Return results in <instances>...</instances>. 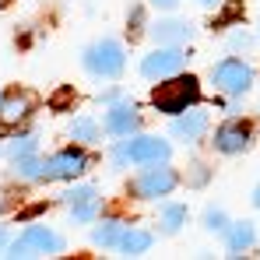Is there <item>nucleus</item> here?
<instances>
[{
	"label": "nucleus",
	"instance_id": "nucleus-18",
	"mask_svg": "<svg viewBox=\"0 0 260 260\" xmlns=\"http://www.w3.org/2000/svg\"><path fill=\"white\" fill-rule=\"evenodd\" d=\"M186 225V208L183 204H169V208H162V232L166 236H173Z\"/></svg>",
	"mask_w": 260,
	"mask_h": 260
},
{
	"label": "nucleus",
	"instance_id": "nucleus-21",
	"mask_svg": "<svg viewBox=\"0 0 260 260\" xmlns=\"http://www.w3.org/2000/svg\"><path fill=\"white\" fill-rule=\"evenodd\" d=\"M18 176L21 179H43V162H36L32 155L18 158Z\"/></svg>",
	"mask_w": 260,
	"mask_h": 260
},
{
	"label": "nucleus",
	"instance_id": "nucleus-6",
	"mask_svg": "<svg viewBox=\"0 0 260 260\" xmlns=\"http://www.w3.org/2000/svg\"><path fill=\"white\" fill-rule=\"evenodd\" d=\"M60 250H63V239L56 232H49L43 225H28L25 236L11 243L7 257H46V253H60Z\"/></svg>",
	"mask_w": 260,
	"mask_h": 260
},
{
	"label": "nucleus",
	"instance_id": "nucleus-22",
	"mask_svg": "<svg viewBox=\"0 0 260 260\" xmlns=\"http://www.w3.org/2000/svg\"><path fill=\"white\" fill-rule=\"evenodd\" d=\"M204 229H208V232H221V229H229L225 211H221V208H208V211H204Z\"/></svg>",
	"mask_w": 260,
	"mask_h": 260
},
{
	"label": "nucleus",
	"instance_id": "nucleus-3",
	"mask_svg": "<svg viewBox=\"0 0 260 260\" xmlns=\"http://www.w3.org/2000/svg\"><path fill=\"white\" fill-rule=\"evenodd\" d=\"M211 81L221 95H246L250 88H253V67L250 63H243V60H236V56H229V60H221L218 67H211Z\"/></svg>",
	"mask_w": 260,
	"mask_h": 260
},
{
	"label": "nucleus",
	"instance_id": "nucleus-26",
	"mask_svg": "<svg viewBox=\"0 0 260 260\" xmlns=\"http://www.w3.org/2000/svg\"><path fill=\"white\" fill-rule=\"evenodd\" d=\"M253 204L260 208V183H257V190H253Z\"/></svg>",
	"mask_w": 260,
	"mask_h": 260
},
{
	"label": "nucleus",
	"instance_id": "nucleus-25",
	"mask_svg": "<svg viewBox=\"0 0 260 260\" xmlns=\"http://www.w3.org/2000/svg\"><path fill=\"white\" fill-rule=\"evenodd\" d=\"M151 4H155V7H162V11H173L179 0H151Z\"/></svg>",
	"mask_w": 260,
	"mask_h": 260
},
{
	"label": "nucleus",
	"instance_id": "nucleus-13",
	"mask_svg": "<svg viewBox=\"0 0 260 260\" xmlns=\"http://www.w3.org/2000/svg\"><path fill=\"white\" fill-rule=\"evenodd\" d=\"M28 113H32V95L28 91H11V95L0 99V123L4 127H14V123L28 120Z\"/></svg>",
	"mask_w": 260,
	"mask_h": 260
},
{
	"label": "nucleus",
	"instance_id": "nucleus-2",
	"mask_svg": "<svg viewBox=\"0 0 260 260\" xmlns=\"http://www.w3.org/2000/svg\"><path fill=\"white\" fill-rule=\"evenodd\" d=\"M169 158V144L162 137H151V134H141V137H130L123 141L116 151H113V162L116 166H151V162H166Z\"/></svg>",
	"mask_w": 260,
	"mask_h": 260
},
{
	"label": "nucleus",
	"instance_id": "nucleus-12",
	"mask_svg": "<svg viewBox=\"0 0 260 260\" xmlns=\"http://www.w3.org/2000/svg\"><path fill=\"white\" fill-rule=\"evenodd\" d=\"M63 197H67V208H71L74 221H91L95 211H99V190L95 186H74Z\"/></svg>",
	"mask_w": 260,
	"mask_h": 260
},
{
	"label": "nucleus",
	"instance_id": "nucleus-5",
	"mask_svg": "<svg viewBox=\"0 0 260 260\" xmlns=\"http://www.w3.org/2000/svg\"><path fill=\"white\" fill-rule=\"evenodd\" d=\"M176 183H179L176 169H169L166 162H151L144 173H141L137 179H134V183H130V190H134L141 201H155V197H166V193L173 190Z\"/></svg>",
	"mask_w": 260,
	"mask_h": 260
},
{
	"label": "nucleus",
	"instance_id": "nucleus-29",
	"mask_svg": "<svg viewBox=\"0 0 260 260\" xmlns=\"http://www.w3.org/2000/svg\"><path fill=\"white\" fill-rule=\"evenodd\" d=\"M0 4H7V0H0Z\"/></svg>",
	"mask_w": 260,
	"mask_h": 260
},
{
	"label": "nucleus",
	"instance_id": "nucleus-14",
	"mask_svg": "<svg viewBox=\"0 0 260 260\" xmlns=\"http://www.w3.org/2000/svg\"><path fill=\"white\" fill-rule=\"evenodd\" d=\"M151 36H155L158 46H183V43H190L193 25H190V21H158V25L151 28Z\"/></svg>",
	"mask_w": 260,
	"mask_h": 260
},
{
	"label": "nucleus",
	"instance_id": "nucleus-7",
	"mask_svg": "<svg viewBox=\"0 0 260 260\" xmlns=\"http://www.w3.org/2000/svg\"><path fill=\"white\" fill-rule=\"evenodd\" d=\"M183 63H186V56H183L179 46H158L141 60V74L151 78V81H166V78L183 71Z\"/></svg>",
	"mask_w": 260,
	"mask_h": 260
},
{
	"label": "nucleus",
	"instance_id": "nucleus-28",
	"mask_svg": "<svg viewBox=\"0 0 260 260\" xmlns=\"http://www.w3.org/2000/svg\"><path fill=\"white\" fill-rule=\"evenodd\" d=\"M4 243H7V232H4V229H0V246H4Z\"/></svg>",
	"mask_w": 260,
	"mask_h": 260
},
{
	"label": "nucleus",
	"instance_id": "nucleus-11",
	"mask_svg": "<svg viewBox=\"0 0 260 260\" xmlns=\"http://www.w3.org/2000/svg\"><path fill=\"white\" fill-rule=\"evenodd\" d=\"M141 123V116H137V109H134V102H116V106H109V113H106V130L113 134V137H130L134 130Z\"/></svg>",
	"mask_w": 260,
	"mask_h": 260
},
{
	"label": "nucleus",
	"instance_id": "nucleus-8",
	"mask_svg": "<svg viewBox=\"0 0 260 260\" xmlns=\"http://www.w3.org/2000/svg\"><path fill=\"white\" fill-rule=\"evenodd\" d=\"M215 151L221 155H239V151H246L250 148V127L243 123V120H229V123H221L215 130Z\"/></svg>",
	"mask_w": 260,
	"mask_h": 260
},
{
	"label": "nucleus",
	"instance_id": "nucleus-10",
	"mask_svg": "<svg viewBox=\"0 0 260 260\" xmlns=\"http://www.w3.org/2000/svg\"><path fill=\"white\" fill-rule=\"evenodd\" d=\"M169 130H173V137L186 141V144H193V141H201L204 130H208V113L197 109V106H190V109H183V113L173 120V127H169Z\"/></svg>",
	"mask_w": 260,
	"mask_h": 260
},
{
	"label": "nucleus",
	"instance_id": "nucleus-23",
	"mask_svg": "<svg viewBox=\"0 0 260 260\" xmlns=\"http://www.w3.org/2000/svg\"><path fill=\"white\" fill-rule=\"evenodd\" d=\"M250 43H253V39H250L246 32H232V36H229V49H250Z\"/></svg>",
	"mask_w": 260,
	"mask_h": 260
},
{
	"label": "nucleus",
	"instance_id": "nucleus-20",
	"mask_svg": "<svg viewBox=\"0 0 260 260\" xmlns=\"http://www.w3.org/2000/svg\"><path fill=\"white\" fill-rule=\"evenodd\" d=\"M36 151V137L32 134H25V137H14L11 144H7V155L18 162V158H25V155H32Z\"/></svg>",
	"mask_w": 260,
	"mask_h": 260
},
{
	"label": "nucleus",
	"instance_id": "nucleus-17",
	"mask_svg": "<svg viewBox=\"0 0 260 260\" xmlns=\"http://www.w3.org/2000/svg\"><path fill=\"white\" fill-rule=\"evenodd\" d=\"M151 246V232H141V229H130L127 236H123V243H120V250L127 253V257H137V253H144Z\"/></svg>",
	"mask_w": 260,
	"mask_h": 260
},
{
	"label": "nucleus",
	"instance_id": "nucleus-4",
	"mask_svg": "<svg viewBox=\"0 0 260 260\" xmlns=\"http://www.w3.org/2000/svg\"><path fill=\"white\" fill-rule=\"evenodd\" d=\"M85 67L95 78H120L123 74V46L116 39H102V43L85 49Z\"/></svg>",
	"mask_w": 260,
	"mask_h": 260
},
{
	"label": "nucleus",
	"instance_id": "nucleus-1",
	"mask_svg": "<svg viewBox=\"0 0 260 260\" xmlns=\"http://www.w3.org/2000/svg\"><path fill=\"white\" fill-rule=\"evenodd\" d=\"M197 99H201V88H197L193 74H173V78H166L162 85L151 91V102H155L158 113H183Z\"/></svg>",
	"mask_w": 260,
	"mask_h": 260
},
{
	"label": "nucleus",
	"instance_id": "nucleus-19",
	"mask_svg": "<svg viewBox=\"0 0 260 260\" xmlns=\"http://www.w3.org/2000/svg\"><path fill=\"white\" fill-rule=\"evenodd\" d=\"M71 137H74V141H81V144H95V141H99V127H95L88 116H81V120H74V123H71Z\"/></svg>",
	"mask_w": 260,
	"mask_h": 260
},
{
	"label": "nucleus",
	"instance_id": "nucleus-16",
	"mask_svg": "<svg viewBox=\"0 0 260 260\" xmlns=\"http://www.w3.org/2000/svg\"><path fill=\"white\" fill-rule=\"evenodd\" d=\"M253 239H257V232H253V225H250V221H236V225L229 229V250H232V253L250 250V246H253Z\"/></svg>",
	"mask_w": 260,
	"mask_h": 260
},
{
	"label": "nucleus",
	"instance_id": "nucleus-27",
	"mask_svg": "<svg viewBox=\"0 0 260 260\" xmlns=\"http://www.w3.org/2000/svg\"><path fill=\"white\" fill-rule=\"evenodd\" d=\"M201 4H204V7H215V4H221V0H201Z\"/></svg>",
	"mask_w": 260,
	"mask_h": 260
},
{
	"label": "nucleus",
	"instance_id": "nucleus-9",
	"mask_svg": "<svg viewBox=\"0 0 260 260\" xmlns=\"http://www.w3.org/2000/svg\"><path fill=\"white\" fill-rule=\"evenodd\" d=\"M88 169V158L81 151H60L43 162V179H74Z\"/></svg>",
	"mask_w": 260,
	"mask_h": 260
},
{
	"label": "nucleus",
	"instance_id": "nucleus-24",
	"mask_svg": "<svg viewBox=\"0 0 260 260\" xmlns=\"http://www.w3.org/2000/svg\"><path fill=\"white\" fill-rule=\"evenodd\" d=\"M190 169H193V176H190V183H193V186H201V183L208 179V169H204L201 162H197V166H190Z\"/></svg>",
	"mask_w": 260,
	"mask_h": 260
},
{
	"label": "nucleus",
	"instance_id": "nucleus-15",
	"mask_svg": "<svg viewBox=\"0 0 260 260\" xmlns=\"http://www.w3.org/2000/svg\"><path fill=\"white\" fill-rule=\"evenodd\" d=\"M123 236H127V225H123V221H116V218H113V221H102V225L91 232V239H95L99 246H120V243H123Z\"/></svg>",
	"mask_w": 260,
	"mask_h": 260
}]
</instances>
